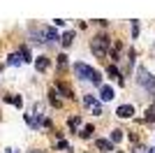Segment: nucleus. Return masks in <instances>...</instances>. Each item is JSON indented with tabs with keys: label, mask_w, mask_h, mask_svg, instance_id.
Instances as JSON below:
<instances>
[{
	"label": "nucleus",
	"mask_w": 155,
	"mask_h": 153,
	"mask_svg": "<svg viewBox=\"0 0 155 153\" xmlns=\"http://www.w3.org/2000/svg\"><path fill=\"white\" fill-rule=\"evenodd\" d=\"M26 123L30 127H39L44 123V114H42V107H39V104H35V109H32L30 114H26Z\"/></svg>",
	"instance_id": "39448f33"
},
{
	"label": "nucleus",
	"mask_w": 155,
	"mask_h": 153,
	"mask_svg": "<svg viewBox=\"0 0 155 153\" xmlns=\"http://www.w3.org/2000/svg\"><path fill=\"white\" fill-rule=\"evenodd\" d=\"M84 104L93 109V114H102V107H100V102H97L93 95H86V97H84Z\"/></svg>",
	"instance_id": "423d86ee"
},
{
	"label": "nucleus",
	"mask_w": 155,
	"mask_h": 153,
	"mask_svg": "<svg viewBox=\"0 0 155 153\" xmlns=\"http://www.w3.org/2000/svg\"><path fill=\"white\" fill-rule=\"evenodd\" d=\"M35 67H37L39 72H44L46 67H49V58H46V56H39L37 60H35Z\"/></svg>",
	"instance_id": "9d476101"
},
{
	"label": "nucleus",
	"mask_w": 155,
	"mask_h": 153,
	"mask_svg": "<svg viewBox=\"0 0 155 153\" xmlns=\"http://www.w3.org/2000/svg\"><path fill=\"white\" fill-rule=\"evenodd\" d=\"M67 125H70L72 130H77V127L81 125V118H79V116H72V118H67Z\"/></svg>",
	"instance_id": "4468645a"
},
{
	"label": "nucleus",
	"mask_w": 155,
	"mask_h": 153,
	"mask_svg": "<svg viewBox=\"0 0 155 153\" xmlns=\"http://www.w3.org/2000/svg\"><path fill=\"white\" fill-rule=\"evenodd\" d=\"M116 153H123V151H116Z\"/></svg>",
	"instance_id": "bb28decb"
},
{
	"label": "nucleus",
	"mask_w": 155,
	"mask_h": 153,
	"mask_svg": "<svg viewBox=\"0 0 155 153\" xmlns=\"http://www.w3.org/2000/svg\"><path fill=\"white\" fill-rule=\"evenodd\" d=\"M7 63H9V65H21V63H23V58H21V53H12Z\"/></svg>",
	"instance_id": "2eb2a0df"
},
{
	"label": "nucleus",
	"mask_w": 155,
	"mask_h": 153,
	"mask_svg": "<svg viewBox=\"0 0 155 153\" xmlns=\"http://www.w3.org/2000/svg\"><path fill=\"white\" fill-rule=\"evenodd\" d=\"M109 44H111V39L107 37V35H97V37H93L91 39V49H93V53L95 56H107V49H109Z\"/></svg>",
	"instance_id": "7ed1b4c3"
},
{
	"label": "nucleus",
	"mask_w": 155,
	"mask_h": 153,
	"mask_svg": "<svg viewBox=\"0 0 155 153\" xmlns=\"http://www.w3.org/2000/svg\"><path fill=\"white\" fill-rule=\"evenodd\" d=\"M93 132H95V127H93V125H86V127H84V132H81V137H84V139H88Z\"/></svg>",
	"instance_id": "6ab92c4d"
},
{
	"label": "nucleus",
	"mask_w": 155,
	"mask_h": 153,
	"mask_svg": "<svg viewBox=\"0 0 155 153\" xmlns=\"http://www.w3.org/2000/svg\"><path fill=\"white\" fill-rule=\"evenodd\" d=\"M7 153H16V148H7Z\"/></svg>",
	"instance_id": "b1692460"
},
{
	"label": "nucleus",
	"mask_w": 155,
	"mask_h": 153,
	"mask_svg": "<svg viewBox=\"0 0 155 153\" xmlns=\"http://www.w3.org/2000/svg\"><path fill=\"white\" fill-rule=\"evenodd\" d=\"M56 90H60V93H63L65 97H74V95H72V90L67 88L65 83H60V81H56Z\"/></svg>",
	"instance_id": "9b49d317"
},
{
	"label": "nucleus",
	"mask_w": 155,
	"mask_h": 153,
	"mask_svg": "<svg viewBox=\"0 0 155 153\" xmlns=\"http://www.w3.org/2000/svg\"><path fill=\"white\" fill-rule=\"evenodd\" d=\"M58 65H60V67L67 65V56H65V53H60V56H58Z\"/></svg>",
	"instance_id": "aec40b11"
},
{
	"label": "nucleus",
	"mask_w": 155,
	"mask_h": 153,
	"mask_svg": "<svg viewBox=\"0 0 155 153\" xmlns=\"http://www.w3.org/2000/svg\"><path fill=\"white\" fill-rule=\"evenodd\" d=\"M74 72L79 74V79H84V81H93L95 86H102V74H100L97 70H93L91 65L74 63Z\"/></svg>",
	"instance_id": "f257e3e1"
},
{
	"label": "nucleus",
	"mask_w": 155,
	"mask_h": 153,
	"mask_svg": "<svg viewBox=\"0 0 155 153\" xmlns=\"http://www.w3.org/2000/svg\"><path fill=\"white\" fill-rule=\"evenodd\" d=\"M132 35H134V37L139 35V21H132Z\"/></svg>",
	"instance_id": "412c9836"
},
{
	"label": "nucleus",
	"mask_w": 155,
	"mask_h": 153,
	"mask_svg": "<svg viewBox=\"0 0 155 153\" xmlns=\"http://www.w3.org/2000/svg\"><path fill=\"white\" fill-rule=\"evenodd\" d=\"M95 148H97V151H104V153H111V151H114L109 139H95Z\"/></svg>",
	"instance_id": "1a4fd4ad"
},
{
	"label": "nucleus",
	"mask_w": 155,
	"mask_h": 153,
	"mask_svg": "<svg viewBox=\"0 0 155 153\" xmlns=\"http://www.w3.org/2000/svg\"><path fill=\"white\" fill-rule=\"evenodd\" d=\"M100 97H102L104 102H109V100L116 97V90L111 88V86H100Z\"/></svg>",
	"instance_id": "0eeeda50"
},
{
	"label": "nucleus",
	"mask_w": 155,
	"mask_h": 153,
	"mask_svg": "<svg viewBox=\"0 0 155 153\" xmlns=\"http://www.w3.org/2000/svg\"><path fill=\"white\" fill-rule=\"evenodd\" d=\"M5 102H9V104H14V107H21V104H23V100H21L19 95H7Z\"/></svg>",
	"instance_id": "f8f14e48"
},
{
	"label": "nucleus",
	"mask_w": 155,
	"mask_h": 153,
	"mask_svg": "<svg viewBox=\"0 0 155 153\" xmlns=\"http://www.w3.org/2000/svg\"><path fill=\"white\" fill-rule=\"evenodd\" d=\"M116 114L120 116V118H132V114H134V107H132V104H120V107L116 109Z\"/></svg>",
	"instance_id": "6e6552de"
},
{
	"label": "nucleus",
	"mask_w": 155,
	"mask_h": 153,
	"mask_svg": "<svg viewBox=\"0 0 155 153\" xmlns=\"http://www.w3.org/2000/svg\"><path fill=\"white\" fill-rule=\"evenodd\" d=\"M30 153H42V151H30Z\"/></svg>",
	"instance_id": "a878e982"
},
{
	"label": "nucleus",
	"mask_w": 155,
	"mask_h": 153,
	"mask_svg": "<svg viewBox=\"0 0 155 153\" xmlns=\"http://www.w3.org/2000/svg\"><path fill=\"white\" fill-rule=\"evenodd\" d=\"M107 72H109L111 76H118V79L123 81V76H120V72H118V67H116V65H109V67H107Z\"/></svg>",
	"instance_id": "f3484780"
},
{
	"label": "nucleus",
	"mask_w": 155,
	"mask_h": 153,
	"mask_svg": "<svg viewBox=\"0 0 155 153\" xmlns=\"http://www.w3.org/2000/svg\"><path fill=\"white\" fill-rule=\"evenodd\" d=\"M56 146H58V148H70V144H67V141H65V139H60L58 144H56Z\"/></svg>",
	"instance_id": "5701e85b"
},
{
	"label": "nucleus",
	"mask_w": 155,
	"mask_h": 153,
	"mask_svg": "<svg viewBox=\"0 0 155 153\" xmlns=\"http://www.w3.org/2000/svg\"><path fill=\"white\" fill-rule=\"evenodd\" d=\"M146 121H148V123H155V107H148V109H146Z\"/></svg>",
	"instance_id": "dca6fc26"
},
{
	"label": "nucleus",
	"mask_w": 155,
	"mask_h": 153,
	"mask_svg": "<svg viewBox=\"0 0 155 153\" xmlns=\"http://www.w3.org/2000/svg\"><path fill=\"white\" fill-rule=\"evenodd\" d=\"M72 39H74V32H65V35H63V37H60V42H63V46H70L72 44Z\"/></svg>",
	"instance_id": "ddd939ff"
},
{
	"label": "nucleus",
	"mask_w": 155,
	"mask_h": 153,
	"mask_svg": "<svg viewBox=\"0 0 155 153\" xmlns=\"http://www.w3.org/2000/svg\"><path fill=\"white\" fill-rule=\"evenodd\" d=\"M148 151H150V153H155V148H148Z\"/></svg>",
	"instance_id": "393cba45"
},
{
	"label": "nucleus",
	"mask_w": 155,
	"mask_h": 153,
	"mask_svg": "<svg viewBox=\"0 0 155 153\" xmlns=\"http://www.w3.org/2000/svg\"><path fill=\"white\" fill-rule=\"evenodd\" d=\"M132 153H150V151H148V148H146V146H137V148H134V151H132Z\"/></svg>",
	"instance_id": "4be33fe9"
},
{
	"label": "nucleus",
	"mask_w": 155,
	"mask_h": 153,
	"mask_svg": "<svg viewBox=\"0 0 155 153\" xmlns=\"http://www.w3.org/2000/svg\"><path fill=\"white\" fill-rule=\"evenodd\" d=\"M30 37H35V42H58L60 35L56 32V28H49V25H39V28H32Z\"/></svg>",
	"instance_id": "f03ea898"
},
{
	"label": "nucleus",
	"mask_w": 155,
	"mask_h": 153,
	"mask_svg": "<svg viewBox=\"0 0 155 153\" xmlns=\"http://www.w3.org/2000/svg\"><path fill=\"white\" fill-rule=\"evenodd\" d=\"M123 139V130H114V132H111V139L109 141H120Z\"/></svg>",
	"instance_id": "a211bd4d"
},
{
	"label": "nucleus",
	"mask_w": 155,
	"mask_h": 153,
	"mask_svg": "<svg viewBox=\"0 0 155 153\" xmlns=\"http://www.w3.org/2000/svg\"><path fill=\"white\" fill-rule=\"evenodd\" d=\"M137 81L141 83V86H143L146 90L155 93V76L150 74V72L146 70V67H139V70H137Z\"/></svg>",
	"instance_id": "20e7f679"
}]
</instances>
